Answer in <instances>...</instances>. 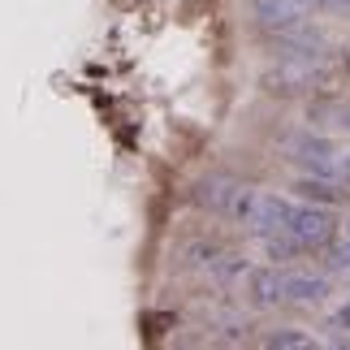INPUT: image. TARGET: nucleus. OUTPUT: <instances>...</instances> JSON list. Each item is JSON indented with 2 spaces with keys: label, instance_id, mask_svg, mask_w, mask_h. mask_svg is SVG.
Here are the masks:
<instances>
[{
  "label": "nucleus",
  "instance_id": "12",
  "mask_svg": "<svg viewBox=\"0 0 350 350\" xmlns=\"http://www.w3.org/2000/svg\"><path fill=\"white\" fill-rule=\"evenodd\" d=\"M342 178H350V156H342Z\"/></svg>",
  "mask_w": 350,
  "mask_h": 350
},
{
  "label": "nucleus",
  "instance_id": "13",
  "mask_svg": "<svg viewBox=\"0 0 350 350\" xmlns=\"http://www.w3.org/2000/svg\"><path fill=\"white\" fill-rule=\"evenodd\" d=\"M342 126H346V130H350V109H346V113H342Z\"/></svg>",
  "mask_w": 350,
  "mask_h": 350
},
{
  "label": "nucleus",
  "instance_id": "9",
  "mask_svg": "<svg viewBox=\"0 0 350 350\" xmlns=\"http://www.w3.org/2000/svg\"><path fill=\"white\" fill-rule=\"evenodd\" d=\"M264 346H273V350H307V346H316V338L303 333V329H273L264 338Z\"/></svg>",
  "mask_w": 350,
  "mask_h": 350
},
{
  "label": "nucleus",
  "instance_id": "8",
  "mask_svg": "<svg viewBox=\"0 0 350 350\" xmlns=\"http://www.w3.org/2000/svg\"><path fill=\"white\" fill-rule=\"evenodd\" d=\"M333 281L325 273H286V303H325Z\"/></svg>",
  "mask_w": 350,
  "mask_h": 350
},
{
  "label": "nucleus",
  "instance_id": "5",
  "mask_svg": "<svg viewBox=\"0 0 350 350\" xmlns=\"http://www.w3.org/2000/svg\"><path fill=\"white\" fill-rule=\"evenodd\" d=\"M247 191V186H238L234 178H204V182H195V191H191V204L195 208H204V212H217V217L230 221L234 217V208H238V195Z\"/></svg>",
  "mask_w": 350,
  "mask_h": 350
},
{
  "label": "nucleus",
  "instance_id": "6",
  "mask_svg": "<svg viewBox=\"0 0 350 350\" xmlns=\"http://www.w3.org/2000/svg\"><path fill=\"white\" fill-rule=\"evenodd\" d=\"M247 294L255 307H281L286 303V268H255V273H247Z\"/></svg>",
  "mask_w": 350,
  "mask_h": 350
},
{
  "label": "nucleus",
  "instance_id": "1",
  "mask_svg": "<svg viewBox=\"0 0 350 350\" xmlns=\"http://www.w3.org/2000/svg\"><path fill=\"white\" fill-rule=\"evenodd\" d=\"M281 238H290L303 255L320 251V247H329V242L338 238V217H333V208H325V204H307V199L303 204H290V217H286Z\"/></svg>",
  "mask_w": 350,
  "mask_h": 350
},
{
  "label": "nucleus",
  "instance_id": "7",
  "mask_svg": "<svg viewBox=\"0 0 350 350\" xmlns=\"http://www.w3.org/2000/svg\"><path fill=\"white\" fill-rule=\"evenodd\" d=\"M294 195H303L307 204H325V208H346V204H350V186H342L338 178H320V173H307V178H299Z\"/></svg>",
  "mask_w": 350,
  "mask_h": 350
},
{
  "label": "nucleus",
  "instance_id": "10",
  "mask_svg": "<svg viewBox=\"0 0 350 350\" xmlns=\"http://www.w3.org/2000/svg\"><path fill=\"white\" fill-rule=\"evenodd\" d=\"M333 320H338V325H342V329H350V299H346V303L338 307V316H333Z\"/></svg>",
  "mask_w": 350,
  "mask_h": 350
},
{
  "label": "nucleus",
  "instance_id": "11",
  "mask_svg": "<svg viewBox=\"0 0 350 350\" xmlns=\"http://www.w3.org/2000/svg\"><path fill=\"white\" fill-rule=\"evenodd\" d=\"M325 9H333V13H350V0H325Z\"/></svg>",
  "mask_w": 350,
  "mask_h": 350
},
{
  "label": "nucleus",
  "instance_id": "3",
  "mask_svg": "<svg viewBox=\"0 0 350 350\" xmlns=\"http://www.w3.org/2000/svg\"><path fill=\"white\" fill-rule=\"evenodd\" d=\"M320 78H325V57H281L277 70L264 74V87H273L277 96H299Z\"/></svg>",
  "mask_w": 350,
  "mask_h": 350
},
{
  "label": "nucleus",
  "instance_id": "2",
  "mask_svg": "<svg viewBox=\"0 0 350 350\" xmlns=\"http://www.w3.org/2000/svg\"><path fill=\"white\" fill-rule=\"evenodd\" d=\"M286 156L294 160L299 169L307 173H320V178H338L342 173V156L325 134H312V130H294L286 139Z\"/></svg>",
  "mask_w": 350,
  "mask_h": 350
},
{
  "label": "nucleus",
  "instance_id": "4",
  "mask_svg": "<svg viewBox=\"0 0 350 350\" xmlns=\"http://www.w3.org/2000/svg\"><path fill=\"white\" fill-rule=\"evenodd\" d=\"M325 9V0H255V22L264 26V31H290V26H303L307 13Z\"/></svg>",
  "mask_w": 350,
  "mask_h": 350
}]
</instances>
